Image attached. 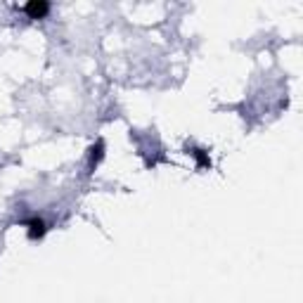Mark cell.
Here are the masks:
<instances>
[{
  "label": "cell",
  "mask_w": 303,
  "mask_h": 303,
  "mask_svg": "<svg viewBox=\"0 0 303 303\" xmlns=\"http://www.w3.org/2000/svg\"><path fill=\"white\" fill-rule=\"evenodd\" d=\"M24 12H26L28 19H43L50 12V3H45V0H31V3L24 5Z\"/></svg>",
  "instance_id": "1"
},
{
  "label": "cell",
  "mask_w": 303,
  "mask_h": 303,
  "mask_svg": "<svg viewBox=\"0 0 303 303\" xmlns=\"http://www.w3.org/2000/svg\"><path fill=\"white\" fill-rule=\"evenodd\" d=\"M26 227H28V237H31V239H38V237L45 234V221H43V218H31V221L26 223Z\"/></svg>",
  "instance_id": "2"
}]
</instances>
